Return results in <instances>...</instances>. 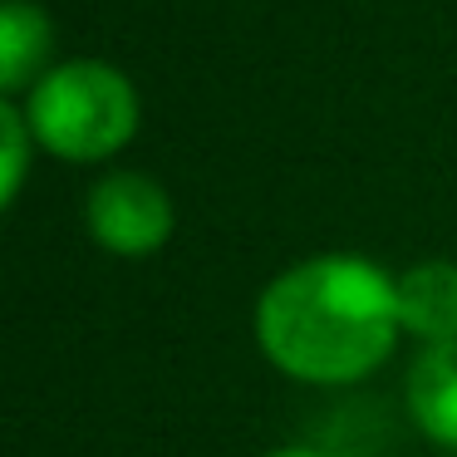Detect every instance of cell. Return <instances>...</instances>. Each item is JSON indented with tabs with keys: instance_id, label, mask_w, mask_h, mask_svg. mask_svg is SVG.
I'll return each instance as SVG.
<instances>
[{
	"instance_id": "7",
	"label": "cell",
	"mask_w": 457,
	"mask_h": 457,
	"mask_svg": "<svg viewBox=\"0 0 457 457\" xmlns=\"http://www.w3.org/2000/svg\"><path fill=\"white\" fill-rule=\"evenodd\" d=\"M25 168H30V138H25V123L15 119L11 104H0V212L11 207V197L21 192Z\"/></svg>"
},
{
	"instance_id": "2",
	"label": "cell",
	"mask_w": 457,
	"mask_h": 457,
	"mask_svg": "<svg viewBox=\"0 0 457 457\" xmlns=\"http://www.w3.org/2000/svg\"><path fill=\"white\" fill-rule=\"evenodd\" d=\"M30 129L45 148L70 162L109 158L138 129V94L109 64H94V60L60 64L35 84Z\"/></svg>"
},
{
	"instance_id": "5",
	"label": "cell",
	"mask_w": 457,
	"mask_h": 457,
	"mask_svg": "<svg viewBox=\"0 0 457 457\" xmlns=\"http://www.w3.org/2000/svg\"><path fill=\"white\" fill-rule=\"evenodd\" d=\"M408 408L428 437L457 447V339L423 349L408 374Z\"/></svg>"
},
{
	"instance_id": "8",
	"label": "cell",
	"mask_w": 457,
	"mask_h": 457,
	"mask_svg": "<svg viewBox=\"0 0 457 457\" xmlns=\"http://www.w3.org/2000/svg\"><path fill=\"white\" fill-rule=\"evenodd\" d=\"M270 457H325L320 447H280V453H270Z\"/></svg>"
},
{
	"instance_id": "3",
	"label": "cell",
	"mask_w": 457,
	"mask_h": 457,
	"mask_svg": "<svg viewBox=\"0 0 457 457\" xmlns=\"http://www.w3.org/2000/svg\"><path fill=\"white\" fill-rule=\"evenodd\" d=\"M89 231L119 256H148L172 231V202L153 178L113 172L89 192Z\"/></svg>"
},
{
	"instance_id": "1",
	"label": "cell",
	"mask_w": 457,
	"mask_h": 457,
	"mask_svg": "<svg viewBox=\"0 0 457 457\" xmlns=\"http://www.w3.org/2000/svg\"><path fill=\"white\" fill-rule=\"evenodd\" d=\"M398 286L359 256H315L270 280L256 335L270 364L305 384H354L398 339Z\"/></svg>"
},
{
	"instance_id": "6",
	"label": "cell",
	"mask_w": 457,
	"mask_h": 457,
	"mask_svg": "<svg viewBox=\"0 0 457 457\" xmlns=\"http://www.w3.org/2000/svg\"><path fill=\"white\" fill-rule=\"evenodd\" d=\"M50 60V15L30 0H0V89H21Z\"/></svg>"
},
{
	"instance_id": "4",
	"label": "cell",
	"mask_w": 457,
	"mask_h": 457,
	"mask_svg": "<svg viewBox=\"0 0 457 457\" xmlns=\"http://www.w3.org/2000/svg\"><path fill=\"white\" fill-rule=\"evenodd\" d=\"M398 325L428 345L457 339V266L428 261L408 270L398 280Z\"/></svg>"
}]
</instances>
